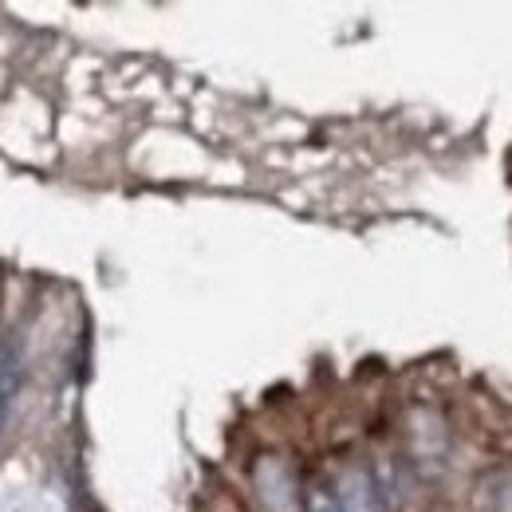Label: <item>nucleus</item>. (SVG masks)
Wrapping results in <instances>:
<instances>
[{
	"instance_id": "obj_3",
	"label": "nucleus",
	"mask_w": 512,
	"mask_h": 512,
	"mask_svg": "<svg viewBox=\"0 0 512 512\" xmlns=\"http://www.w3.org/2000/svg\"><path fill=\"white\" fill-rule=\"evenodd\" d=\"M304 509H308V512H343V509H339V497H335L331 489H323V485H312V489H308Z\"/></svg>"
},
{
	"instance_id": "obj_2",
	"label": "nucleus",
	"mask_w": 512,
	"mask_h": 512,
	"mask_svg": "<svg viewBox=\"0 0 512 512\" xmlns=\"http://www.w3.org/2000/svg\"><path fill=\"white\" fill-rule=\"evenodd\" d=\"M20 351L16 347H4L0 351V434L8 426V414H12V402L20 394Z\"/></svg>"
},
{
	"instance_id": "obj_4",
	"label": "nucleus",
	"mask_w": 512,
	"mask_h": 512,
	"mask_svg": "<svg viewBox=\"0 0 512 512\" xmlns=\"http://www.w3.org/2000/svg\"><path fill=\"white\" fill-rule=\"evenodd\" d=\"M493 509H497V512H512V473L497 481V493H493Z\"/></svg>"
},
{
	"instance_id": "obj_1",
	"label": "nucleus",
	"mask_w": 512,
	"mask_h": 512,
	"mask_svg": "<svg viewBox=\"0 0 512 512\" xmlns=\"http://www.w3.org/2000/svg\"><path fill=\"white\" fill-rule=\"evenodd\" d=\"M335 497H339V509L343 512H379L375 485H371V477H367V473H359V469H351V473L339 481Z\"/></svg>"
}]
</instances>
